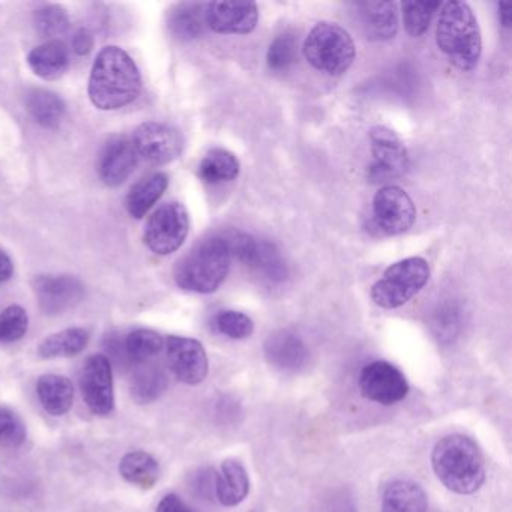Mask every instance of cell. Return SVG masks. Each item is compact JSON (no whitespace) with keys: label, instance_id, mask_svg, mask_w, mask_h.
Listing matches in <instances>:
<instances>
[{"label":"cell","instance_id":"4316f807","mask_svg":"<svg viewBox=\"0 0 512 512\" xmlns=\"http://www.w3.org/2000/svg\"><path fill=\"white\" fill-rule=\"evenodd\" d=\"M239 172H241V163L238 157L223 148L211 149L199 166L200 178L211 185L235 181Z\"/></svg>","mask_w":512,"mask_h":512},{"label":"cell","instance_id":"484cf974","mask_svg":"<svg viewBox=\"0 0 512 512\" xmlns=\"http://www.w3.org/2000/svg\"><path fill=\"white\" fill-rule=\"evenodd\" d=\"M119 473L134 487L151 490L160 478V466L148 452L133 451L122 458L119 463Z\"/></svg>","mask_w":512,"mask_h":512},{"label":"cell","instance_id":"4fadbf2b","mask_svg":"<svg viewBox=\"0 0 512 512\" xmlns=\"http://www.w3.org/2000/svg\"><path fill=\"white\" fill-rule=\"evenodd\" d=\"M80 383L88 409L97 416L112 415L115 410V386L112 364L106 355L97 353L86 359Z\"/></svg>","mask_w":512,"mask_h":512},{"label":"cell","instance_id":"83f0119b","mask_svg":"<svg viewBox=\"0 0 512 512\" xmlns=\"http://www.w3.org/2000/svg\"><path fill=\"white\" fill-rule=\"evenodd\" d=\"M89 343V334L83 328H68L49 335L38 347V355L44 359L71 358L79 355Z\"/></svg>","mask_w":512,"mask_h":512},{"label":"cell","instance_id":"cb8c5ba5","mask_svg":"<svg viewBox=\"0 0 512 512\" xmlns=\"http://www.w3.org/2000/svg\"><path fill=\"white\" fill-rule=\"evenodd\" d=\"M167 185H169V178L164 173H155V175L137 182L131 188L127 202H125L128 214L136 220H142L154 208L155 203L161 199L164 191L167 190Z\"/></svg>","mask_w":512,"mask_h":512},{"label":"cell","instance_id":"f1b7e54d","mask_svg":"<svg viewBox=\"0 0 512 512\" xmlns=\"http://www.w3.org/2000/svg\"><path fill=\"white\" fill-rule=\"evenodd\" d=\"M205 7L197 4L178 5L169 16V29L179 41H193L205 28Z\"/></svg>","mask_w":512,"mask_h":512},{"label":"cell","instance_id":"8d00e7d4","mask_svg":"<svg viewBox=\"0 0 512 512\" xmlns=\"http://www.w3.org/2000/svg\"><path fill=\"white\" fill-rule=\"evenodd\" d=\"M215 328L232 340H245L253 335L254 322L241 311L224 310L215 317Z\"/></svg>","mask_w":512,"mask_h":512},{"label":"cell","instance_id":"ffe728a7","mask_svg":"<svg viewBox=\"0 0 512 512\" xmlns=\"http://www.w3.org/2000/svg\"><path fill=\"white\" fill-rule=\"evenodd\" d=\"M28 65L35 76L53 82L61 79L70 68V53L61 41L50 40L31 50Z\"/></svg>","mask_w":512,"mask_h":512},{"label":"cell","instance_id":"ba28073f","mask_svg":"<svg viewBox=\"0 0 512 512\" xmlns=\"http://www.w3.org/2000/svg\"><path fill=\"white\" fill-rule=\"evenodd\" d=\"M232 257L247 265L251 271L271 283H283L289 277V266L274 242L236 233L227 239Z\"/></svg>","mask_w":512,"mask_h":512},{"label":"cell","instance_id":"8fae6325","mask_svg":"<svg viewBox=\"0 0 512 512\" xmlns=\"http://www.w3.org/2000/svg\"><path fill=\"white\" fill-rule=\"evenodd\" d=\"M131 142L139 157L157 166L178 160L184 149L181 133L163 122L151 121L139 125Z\"/></svg>","mask_w":512,"mask_h":512},{"label":"cell","instance_id":"74e56055","mask_svg":"<svg viewBox=\"0 0 512 512\" xmlns=\"http://www.w3.org/2000/svg\"><path fill=\"white\" fill-rule=\"evenodd\" d=\"M26 427L19 415L7 407H0V446L16 448L26 440Z\"/></svg>","mask_w":512,"mask_h":512},{"label":"cell","instance_id":"d590c367","mask_svg":"<svg viewBox=\"0 0 512 512\" xmlns=\"http://www.w3.org/2000/svg\"><path fill=\"white\" fill-rule=\"evenodd\" d=\"M28 328V313L20 305H10L0 313V343L11 344L22 340Z\"/></svg>","mask_w":512,"mask_h":512},{"label":"cell","instance_id":"ac0fdd59","mask_svg":"<svg viewBox=\"0 0 512 512\" xmlns=\"http://www.w3.org/2000/svg\"><path fill=\"white\" fill-rule=\"evenodd\" d=\"M263 352L268 364L283 373H296L304 368L308 361V349L304 340L287 329L269 335Z\"/></svg>","mask_w":512,"mask_h":512},{"label":"cell","instance_id":"b9f144b4","mask_svg":"<svg viewBox=\"0 0 512 512\" xmlns=\"http://www.w3.org/2000/svg\"><path fill=\"white\" fill-rule=\"evenodd\" d=\"M14 274V263L5 251L0 250V284L7 283Z\"/></svg>","mask_w":512,"mask_h":512},{"label":"cell","instance_id":"e575fe53","mask_svg":"<svg viewBox=\"0 0 512 512\" xmlns=\"http://www.w3.org/2000/svg\"><path fill=\"white\" fill-rule=\"evenodd\" d=\"M296 61H298V38L296 35L290 34V32L278 35L266 53L268 67L272 71L283 73V71L290 70Z\"/></svg>","mask_w":512,"mask_h":512},{"label":"cell","instance_id":"1f68e13d","mask_svg":"<svg viewBox=\"0 0 512 512\" xmlns=\"http://www.w3.org/2000/svg\"><path fill=\"white\" fill-rule=\"evenodd\" d=\"M164 349V338L151 329H137L125 341L127 356L134 364H148Z\"/></svg>","mask_w":512,"mask_h":512},{"label":"cell","instance_id":"3957f363","mask_svg":"<svg viewBox=\"0 0 512 512\" xmlns=\"http://www.w3.org/2000/svg\"><path fill=\"white\" fill-rule=\"evenodd\" d=\"M440 10L436 43L440 52L461 71H472L482 55L478 20L466 2H446Z\"/></svg>","mask_w":512,"mask_h":512},{"label":"cell","instance_id":"8992f818","mask_svg":"<svg viewBox=\"0 0 512 512\" xmlns=\"http://www.w3.org/2000/svg\"><path fill=\"white\" fill-rule=\"evenodd\" d=\"M430 274V266L422 257H407L392 263L371 287V299L385 310L403 307L424 289Z\"/></svg>","mask_w":512,"mask_h":512},{"label":"cell","instance_id":"d6986e66","mask_svg":"<svg viewBox=\"0 0 512 512\" xmlns=\"http://www.w3.org/2000/svg\"><path fill=\"white\" fill-rule=\"evenodd\" d=\"M356 20L365 38L388 41L398 32V10L395 2H359L355 4Z\"/></svg>","mask_w":512,"mask_h":512},{"label":"cell","instance_id":"9c48e42d","mask_svg":"<svg viewBox=\"0 0 512 512\" xmlns=\"http://www.w3.org/2000/svg\"><path fill=\"white\" fill-rule=\"evenodd\" d=\"M416 220V208L406 191L395 185H385L373 199L371 224L385 236L406 233Z\"/></svg>","mask_w":512,"mask_h":512},{"label":"cell","instance_id":"836d02e7","mask_svg":"<svg viewBox=\"0 0 512 512\" xmlns=\"http://www.w3.org/2000/svg\"><path fill=\"white\" fill-rule=\"evenodd\" d=\"M34 25L38 34L46 38H58L67 34L71 22L68 11L61 5H44L35 11Z\"/></svg>","mask_w":512,"mask_h":512},{"label":"cell","instance_id":"52a82bcc","mask_svg":"<svg viewBox=\"0 0 512 512\" xmlns=\"http://www.w3.org/2000/svg\"><path fill=\"white\" fill-rule=\"evenodd\" d=\"M190 232V215L182 203L161 205L149 217L145 229V244L158 256H169L184 245Z\"/></svg>","mask_w":512,"mask_h":512},{"label":"cell","instance_id":"ab89813d","mask_svg":"<svg viewBox=\"0 0 512 512\" xmlns=\"http://www.w3.org/2000/svg\"><path fill=\"white\" fill-rule=\"evenodd\" d=\"M94 49V35L88 29H79L73 38V52L79 56H86Z\"/></svg>","mask_w":512,"mask_h":512},{"label":"cell","instance_id":"f546056e","mask_svg":"<svg viewBox=\"0 0 512 512\" xmlns=\"http://www.w3.org/2000/svg\"><path fill=\"white\" fill-rule=\"evenodd\" d=\"M169 385L167 374L157 365L142 364L134 373L131 382V394L134 400L140 404L152 403L158 400Z\"/></svg>","mask_w":512,"mask_h":512},{"label":"cell","instance_id":"60d3db41","mask_svg":"<svg viewBox=\"0 0 512 512\" xmlns=\"http://www.w3.org/2000/svg\"><path fill=\"white\" fill-rule=\"evenodd\" d=\"M157 512H194L181 497L176 494H167L158 503Z\"/></svg>","mask_w":512,"mask_h":512},{"label":"cell","instance_id":"6da1fadb","mask_svg":"<svg viewBox=\"0 0 512 512\" xmlns=\"http://www.w3.org/2000/svg\"><path fill=\"white\" fill-rule=\"evenodd\" d=\"M142 74L134 59L118 46L98 53L89 77L88 94L97 109H124L139 98Z\"/></svg>","mask_w":512,"mask_h":512},{"label":"cell","instance_id":"d4e9b609","mask_svg":"<svg viewBox=\"0 0 512 512\" xmlns=\"http://www.w3.org/2000/svg\"><path fill=\"white\" fill-rule=\"evenodd\" d=\"M26 109L38 125L47 130H55L64 121L67 107L55 92L47 89H34L26 98Z\"/></svg>","mask_w":512,"mask_h":512},{"label":"cell","instance_id":"7a4b0ae2","mask_svg":"<svg viewBox=\"0 0 512 512\" xmlns=\"http://www.w3.org/2000/svg\"><path fill=\"white\" fill-rule=\"evenodd\" d=\"M431 466L437 479L457 494H473L485 481L481 449L464 434L442 437L431 452Z\"/></svg>","mask_w":512,"mask_h":512},{"label":"cell","instance_id":"f35d334b","mask_svg":"<svg viewBox=\"0 0 512 512\" xmlns=\"http://www.w3.org/2000/svg\"><path fill=\"white\" fill-rule=\"evenodd\" d=\"M320 512H358L352 497L346 493H337L323 503Z\"/></svg>","mask_w":512,"mask_h":512},{"label":"cell","instance_id":"e0dca14e","mask_svg":"<svg viewBox=\"0 0 512 512\" xmlns=\"http://www.w3.org/2000/svg\"><path fill=\"white\" fill-rule=\"evenodd\" d=\"M139 154L127 137L110 140L98 158V175L107 187L116 188L124 184L139 164Z\"/></svg>","mask_w":512,"mask_h":512},{"label":"cell","instance_id":"44dd1931","mask_svg":"<svg viewBox=\"0 0 512 512\" xmlns=\"http://www.w3.org/2000/svg\"><path fill=\"white\" fill-rule=\"evenodd\" d=\"M424 488L409 479H395L386 485L380 512H427Z\"/></svg>","mask_w":512,"mask_h":512},{"label":"cell","instance_id":"4dcf8cb0","mask_svg":"<svg viewBox=\"0 0 512 512\" xmlns=\"http://www.w3.org/2000/svg\"><path fill=\"white\" fill-rule=\"evenodd\" d=\"M463 325V310L457 302L446 299L434 308L431 314V329L437 340L452 343L458 337Z\"/></svg>","mask_w":512,"mask_h":512},{"label":"cell","instance_id":"9a60e30c","mask_svg":"<svg viewBox=\"0 0 512 512\" xmlns=\"http://www.w3.org/2000/svg\"><path fill=\"white\" fill-rule=\"evenodd\" d=\"M34 292L41 310L56 316L76 307L85 295V287L73 275H40L34 280Z\"/></svg>","mask_w":512,"mask_h":512},{"label":"cell","instance_id":"5bb4252c","mask_svg":"<svg viewBox=\"0 0 512 512\" xmlns=\"http://www.w3.org/2000/svg\"><path fill=\"white\" fill-rule=\"evenodd\" d=\"M167 362L173 376L185 385H200L208 376L209 361L205 347L194 338L170 335L164 340Z\"/></svg>","mask_w":512,"mask_h":512},{"label":"cell","instance_id":"277c9868","mask_svg":"<svg viewBox=\"0 0 512 512\" xmlns=\"http://www.w3.org/2000/svg\"><path fill=\"white\" fill-rule=\"evenodd\" d=\"M232 263L229 242L221 236L206 239L197 245L175 272V281L182 290L209 295L217 292L226 280Z\"/></svg>","mask_w":512,"mask_h":512},{"label":"cell","instance_id":"5b68a950","mask_svg":"<svg viewBox=\"0 0 512 512\" xmlns=\"http://www.w3.org/2000/svg\"><path fill=\"white\" fill-rule=\"evenodd\" d=\"M305 59L311 67L328 76H343L355 61L353 38L337 23L320 22L304 41Z\"/></svg>","mask_w":512,"mask_h":512},{"label":"cell","instance_id":"7bdbcfd3","mask_svg":"<svg viewBox=\"0 0 512 512\" xmlns=\"http://www.w3.org/2000/svg\"><path fill=\"white\" fill-rule=\"evenodd\" d=\"M497 11H499V20L502 23L503 28H511L512 23V7L508 2H502L497 4Z\"/></svg>","mask_w":512,"mask_h":512},{"label":"cell","instance_id":"7402d4cb","mask_svg":"<svg viewBox=\"0 0 512 512\" xmlns=\"http://www.w3.org/2000/svg\"><path fill=\"white\" fill-rule=\"evenodd\" d=\"M250 493V476L241 461H224L221 472L215 478V496L224 506H236L244 502Z\"/></svg>","mask_w":512,"mask_h":512},{"label":"cell","instance_id":"d6a6232c","mask_svg":"<svg viewBox=\"0 0 512 512\" xmlns=\"http://www.w3.org/2000/svg\"><path fill=\"white\" fill-rule=\"evenodd\" d=\"M401 7H403L404 28H406L407 34L410 37L418 38L428 31L434 14L442 7V4L439 0H425V2L410 0V2H404Z\"/></svg>","mask_w":512,"mask_h":512},{"label":"cell","instance_id":"2e32d148","mask_svg":"<svg viewBox=\"0 0 512 512\" xmlns=\"http://www.w3.org/2000/svg\"><path fill=\"white\" fill-rule=\"evenodd\" d=\"M205 23L215 34H251L259 23V8L253 2H212L205 5Z\"/></svg>","mask_w":512,"mask_h":512},{"label":"cell","instance_id":"30bf717a","mask_svg":"<svg viewBox=\"0 0 512 512\" xmlns=\"http://www.w3.org/2000/svg\"><path fill=\"white\" fill-rule=\"evenodd\" d=\"M370 151L373 157L368 178L373 182H385L400 178L409 169V154L400 137L388 127L371 128Z\"/></svg>","mask_w":512,"mask_h":512},{"label":"cell","instance_id":"603a6c76","mask_svg":"<svg viewBox=\"0 0 512 512\" xmlns=\"http://www.w3.org/2000/svg\"><path fill=\"white\" fill-rule=\"evenodd\" d=\"M37 394L49 415L64 416L74 403V386L61 374H44L38 379Z\"/></svg>","mask_w":512,"mask_h":512},{"label":"cell","instance_id":"7c38bea8","mask_svg":"<svg viewBox=\"0 0 512 512\" xmlns=\"http://www.w3.org/2000/svg\"><path fill=\"white\" fill-rule=\"evenodd\" d=\"M359 389L367 400L382 406H392L407 397L409 383L395 365L386 361H374L362 368Z\"/></svg>","mask_w":512,"mask_h":512}]
</instances>
